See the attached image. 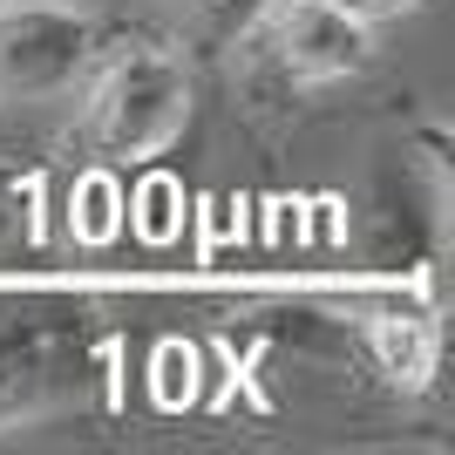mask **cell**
Returning <instances> with one entry per match:
<instances>
[{"instance_id": "cell-1", "label": "cell", "mask_w": 455, "mask_h": 455, "mask_svg": "<svg viewBox=\"0 0 455 455\" xmlns=\"http://www.w3.org/2000/svg\"><path fill=\"white\" fill-rule=\"evenodd\" d=\"M95 320L76 299L0 285V428L55 415L95 380Z\"/></svg>"}, {"instance_id": "cell-2", "label": "cell", "mask_w": 455, "mask_h": 455, "mask_svg": "<svg viewBox=\"0 0 455 455\" xmlns=\"http://www.w3.org/2000/svg\"><path fill=\"white\" fill-rule=\"evenodd\" d=\"M184 123H190V68L164 48H123L89 82V102H82V143L109 164L171 150Z\"/></svg>"}, {"instance_id": "cell-3", "label": "cell", "mask_w": 455, "mask_h": 455, "mask_svg": "<svg viewBox=\"0 0 455 455\" xmlns=\"http://www.w3.org/2000/svg\"><path fill=\"white\" fill-rule=\"evenodd\" d=\"M95 14L82 0H0V102H55L95 61Z\"/></svg>"}, {"instance_id": "cell-4", "label": "cell", "mask_w": 455, "mask_h": 455, "mask_svg": "<svg viewBox=\"0 0 455 455\" xmlns=\"http://www.w3.org/2000/svg\"><path fill=\"white\" fill-rule=\"evenodd\" d=\"M266 55L285 82L299 89H320V82H347L361 76L367 55H374V28L361 14H347L333 0H292L279 7L266 28Z\"/></svg>"}, {"instance_id": "cell-5", "label": "cell", "mask_w": 455, "mask_h": 455, "mask_svg": "<svg viewBox=\"0 0 455 455\" xmlns=\"http://www.w3.org/2000/svg\"><path fill=\"white\" fill-rule=\"evenodd\" d=\"M367 354L395 387H428L435 380V326L428 320H374L367 326Z\"/></svg>"}, {"instance_id": "cell-6", "label": "cell", "mask_w": 455, "mask_h": 455, "mask_svg": "<svg viewBox=\"0 0 455 455\" xmlns=\"http://www.w3.org/2000/svg\"><path fill=\"white\" fill-rule=\"evenodd\" d=\"M184 7H190V28H197L211 48H225V41L251 35V28L266 20L272 0H184Z\"/></svg>"}, {"instance_id": "cell-7", "label": "cell", "mask_w": 455, "mask_h": 455, "mask_svg": "<svg viewBox=\"0 0 455 455\" xmlns=\"http://www.w3.org/2000/svg\"><path fill=\"white\" fill-rule=\"evenodd\" d=\"M333 7H347V14H361L367 28H374V20H401V14H415L421 0H333Z\"/></svg>"}]
</instances>
